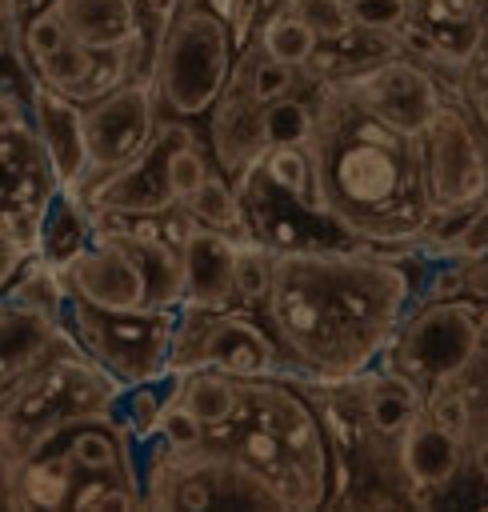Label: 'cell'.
Wrapping results in <instances>:
<instances>
[{"instance_id": "1", "label": "cell", "mask_w": 488, "mask_h": 512, "mask_svg": "<svg viewBox=\"0 0 488 512\" xmlns=\"http://www.w3.org/2000/svg\"><path fill=\"white\" fill-rule=\"evenodd\" d=\"M420 248L316 244L276 248L272 288L260 308L292 376L336 384L368 372L420 300L428 272Z\"/></svg>"}, {"instance_id": "2", "label": "cell", "mask_w": 488, "mask_h": 512, "mask_svg": "<svg viewBox=\"0 0 488 512\" xmlns=\"http://www.w3.org/2000/svg\"><path fill=\"white\" fill-rule=\"evenodd\" d=\"M308 152L324 212L344 240L420 248L428 236L420 136L384 124L328 76L316 80V128Z\"/></svg>"}, {"instance_id": "3", "label": "cell", "mask_w": 488, "mask_h": 512, "mask_svg": "<svg viewBox=\"0 0 488 512\" xmlns=\"http://www.w3.org/2000/svg\"><path fill=\"white\" fill-rule=\"evenodd\" d=\"M264 4L268 0H168L148 64L160 116L192 124L208 116Z\"/></svg>"}, {"instance_id": "4", "label": "cell", "mask_w": 488, "mask_h": 512, "mask_svg": "<svg viewBox=\"0 0 488 512\" xmlns=\"http://www.w3.org/2000/svg\"><path fill=\"white\" fill-rule=\"evenodd\" d=\"M420 168L428 200V236L452 228L488 196V132L460 92H448L440 112L420 132Z\"/></svg>"}, {"instance_id": "5", "label": "cell", "mask_w": 488, "mask_h": 512, "mask_svg": "<svg viewBox=\"0 0 488 512\" xmlns=\"http://www.w3.org/2000/svg\"><path fill=\"white\" fill-rule=\"evenodd\" d=\"M140 496L144 508H180V512H196L208 504L280 508V496L236 456L212 444L168 448L156 436L140 444Z\"/></svg>"}, {"instance_id": "6", "label": "cell", "mask_w": 488, "mask_h": 512, "mask_svg": "<svg viewBox=\"0 0 488 512\" xmlns=\"http://www.w3.org/2000/svg\"><path fill=\"white\" fill-rule=\"evenodd\" d=\"M480 324H484V300L472 296L416 300L376 364L432 392L440 384H452L468 368L480 340Z\"/></svg>"}, {"instance_id": "7", "label": "cell", "mask_w": 488, "mask_h": 512, "mask_svg": "<svg viewBox=\"0 0 488 512\" xmlns=\"http://www.w3.org/2000/svg\"><path fill=\"white\" fill-rule=\"evenodd\" d=\"M180 308H136V312H108L84 300L64 296L60 324L68 336L124 388L168 376V348Z\"/></svg>"}, {"instance_id": "8", "label": "cell", "mask_w": 488, "mask_h": 512, "mask_svg": "<svg viewBox=\"0 0 488 512\" xmlns=\"http://www.w3.org/2000/svg\"><path fill=\"white\" fill-rule=\"evenodd\" d=\"M220 368L228 376L288 372L280 344L256 308H180L168 348V372Z\"/></svg>"}, {"instance_id": "9", "label": "cell", "mask_w": 488, "mask_h": 512, "mask_svg": "<svg viewBox=\"0 0 488 512\" xmlns=\"http://www.w3.org/2000/svg\"><path fill=\"white\" fill-rule=\"evenodd\" d=\"M336 80L348 88V96L356 104H364L372 116H380L384 124H392L408 136H420L452 92L428 64H420L416 56H408L400 48L388 56H376L352 72H340Z\"/></svg>"}, {"instance_id": "10", "label": "cell", "mask_w": 488, "mask_h": 512, "mask_svg": "<svg viewBox=\"0 0 488 512\" xmlns=\"http://www.w3.org/2000/svg\"><path fill=\"white\" fill-rule=\"evenodd\" d=\"M200 140L196 124L192 120H176V116H160L152 140L128 160L120 164L116 172L100 176L96 184H88L80 192V200L92 208V212H112V216H168L176 208L172 192H168V156L180 148V144H192Z\"/></svg>"}, {"instance_id": "11", "label": "cell", "mask_w": 488, "mask_h": 512, "mask_svg": "<svg viewBox=\"0 0 488 512\" xmlns=\"http://www.w3.org/2000/svg\"><path fill=\"white\" fill-rule=\"evenodd\" d=\"M84 108V152H88V168L84 180L76 188V196L96 184L100 176L116 172L120 164H128L156 132L160 124V108H156V92L148 76H132L116 88H108L104 96L80 104Z\"/></svg>"}, {"instance_id": "12", "label": "cell", "mask_w": 488, "mask_h": 512, "mask_svg": "<svg viewBox=\"0 0 488 512\" xmlns=\"http://www.w3.org/2000/svg\"><path fill=\"white\" fill-rule=\"evenodd\" d=\"M52 268H56V276L72 300H84V304L108 308V312L152 308L148 276H144L140 260L100 224L84 248H76L68 260H60Z\"/></svg>"}, {"instance_id": "13", "label": "cell", "mask_w": 488, "mask_h": 512, "mask_svg": "<svg viewBox=\"0 0 488 512\" xmlns=\"http://www.w3.org/2000/svg\"><path fill=\"white\" fill-rule=\"evenodd\" d=\"M396 464L408 504H440L448 492H456L468 480V440L420 416L396 440Z\"/></svg>"}, {"instance_id": "14", "label": "cell", "mask_w": 488, "mask_h": 512, "mask_svg": "<svg viewBox=\"0 0 488 512\" xmlns=\"http://www.w3.org/2000/svg\"><path fill=\"white\" fill-rule=\"evenodd\" d=\"M24 88H28L32 132H36V140L44 148V160H48L56 184L68 188V192H76L80 180H84V168H88V152H84V108L72 96L40 84L32 72H28V84Z\"/></svg>"}, {"instance_id": "15", "label": "cell", "mask_w": 488, "mask_h": 512, "mask_svg": "<svg viewBox=\"0 0 488 512\" xmlns=\"http://www.w3.org/2000/svg\"><path fill=\"white\" fill-rule=\"evenodd\" d=\"M68 344L72 336L56 316L0 296V396Z\"/></svg>"}, {"instance_id": "16", "label": "cell", "mask_w": 488, "mask_h": 512, "mask_svg": "<svg viewBox=\"0 0 488 512\" xmlns=\"http://www.w3.org/2000/svg\"><path fill=\"white\" fill-rule=\"evenodd\" d=\"M240 236L184 220L180 256H184V304L180 308H228L232 304V256Z\"/></svg>"}, {"instance_id": "17", "label": "cell", "mask_w": 488, "mask_h": 512, "mask_svg": "<svg viewBox=\"0 0 488 512\" xmlns=\"http://www.w3.org/2000/svg\"><path fill=\"white\" fill-rule=\"evenodd\" d=\"M64 32L88 52H116L148 40L144 0H48Z\"/></svg>"}, {"instance_id": "18", "label": "cell", "mask_w": 488, "mask_h": 512, "mask_svg": "<svg viewBox=\"0 0 488 512\" xmlns=\"http://www.w3.org/2000/svg\"><path fill=\"white\" fill-rule=\"evenodd\" d=\"M172 396L204 424V428H220L236 416L240 408V376H228L220 368H192V372H172Z\"/></svg>"}, {"instance_id": "19", "label": "cell", "mask_w": 488, "mask_h": 512, "mask_svg": "<svg viewBox=\"0 0 488 512\" xmlns=\"http://www.w3.org/2000/svg\"><path fill=\"white\" fill-rule=\"evenodd\" d=\"M252 44L264 52V56H272V60H280V64H292V68H308L312 64V56L320 52V36L308 28V20H300L284 0L276 4V8H264L260 12V20H256V28H252Z\"/></svg>"}, {"instance_id": "20", "label": "cell", "mask_w": 488, "mask_h": 512, "mask_svg": "<svg viewBox=\"0 0 488 512\" xmlns=\"http://www.w3.org/2000/svg\"><path fill=\"white\" fill-rule=\"evenodd\" d=\"M180 208H184L192 220L208 224V228H220V232L240 236V240H252L244 200H240L236 184H232L220 168H212V172H208V180H204V184H200V188H196Z\"/></svg>"}, {"instance_id": "21", "label": "cell", "mask_w": 488, "mask_h": 512, "mask_svg": "<svg viewBox=\"0 0 488 512\" xmlns=\"http://www.w3.org/2000/svg\"><path fill=\"white\" fill-rule=\"evenodd\" d=\"M316 128V80L292 88L288 96L260 108L264 144H308Z\"/></svg>"}, {"instance_id": "22", "label": "cell", "mask_w": 488, "mask_h": 512, "mask_svg": "<svg viewBox=\"0 0 488 512\" xmlns=\"http://www.w3.org/2000/svg\"><path fill=\"white\" fill-rule=\"evenodd\" d=\"M172 384H176V376L168 372V376H160V380L128 384V388L120 392L116 416L124 420V428L132 432L136 444H148V440L156 436L160 416H164V408H168V400H172Z\"/></svg>"}, {"instance_id": "23", "label": "cell", "mask_w": 488, "mask_h": 512, "mask_svg": "<svg viewBox=\"0 0 488 512\" xmlns=\"http://www.w3.org/2000/svg\"><path fill=\"white\" fill-rule=\"evenodd\" d=\"M240 68H244V88H248V96H252L256 108H264V104H272V100H280V96H288L292 88H300V84L312 80L308 72L264 56L252 40H248L244 52H240Z\"/></svg>"}, {"instance_id": "24", "label": "cell", "mask_w": 488, "mask_h": 512, "mask_svg": "<svg viewBox=\"0 0 488 512\" xmlns=\"http://www.w3.org/2000/svg\"><path fill=\"white\" fill-rule=\"evenodd\" d=\"M272 264H276V248L260 240H240L232 256V304L260 312L272 288Z\"/></svg>"}, {"instance_id": "25", "label": "cell", "mask_w": 488, "mask_h": 512, "mask_svg": "<svg viewBox=\"0 0 488 512\" xmlns=\"http://www.w3.org/2000/svg\"><path fill=\"white\" fill-rule=\"evenodd\" d=\"M420 252L428 260H476V256H484L488 252V196L472 212H464L452 228L428 236L420 244Z\"/></svg>"}, {"instance_id": "26", "label": "cell", "mask_w": 488, "mask_h": 512, "mask_svg": "<svg viewBox=\"0 0 488 512\" xmlns=\"http://www.w3.org/2000/svg\"><path fill=\"white\" fill-rule=\"evenodd\" d=\"M284 4L300 20H308V28L320 36V44H336V40H348L356 32L348 0H284Z\"/></svg>"}, {"instance_id": "27", "label": "cell", "mask_w": 488, "mask_h": 512, "mask_svg": "<svg viewBox=\"0 0 488 512\" xmlns=\"http://www.w3.org/2000/svg\"><path fill=\"white\" fill-rule=\"evenodd\" d=\"M212 168H216V164H212V156H208V148H204L200 140L180 144V148L168 156V192H172V200L184 204V200L208 180Z\"/></svg>"}, {"instance_id": "28", "label": "cell", "mask_w": 488, "mask_h": 512, "mask_svg": "<svg viewBox=\"0 0 488 512\" xmlns=\"http://www.w3.org/2000/svg\"><path fill=\"white\" fill-rule=\"evenodd\" d=\"M204 432H208V428L172 396L168 408H164V416H160L156 440H164L168 448H196V444H204Z\"/></svg>"}, {"instance_id": "29", "label": "cell", "mask_w": 488, "mask_h": 512, "mask_svg": "<svg viewBox=\"0 0 488 512\" xmlns=\"http://www.w3.org/2000/svg\"><path fill=\"white\" fill-rule=\"evenodd\" d=\"M348 8H352L356 28H368V32H392L412 12L408 0H348Z\"/></svg>"}, {"instance_id": "30", "label": "cell", "mask_w": 488, "mask_h": 512, "mask_svg": "<svg viewBox=\"0 0 488 512\" xmlns=\"http://www.w3.org/2000/svg\"><path fill=\"white\" fill-rule=\"evenodd\" d=\"M32 256H36V244L28 236H20V232H4L0 236V296L8 292V284L20 276V268Z\"/></svg>"}, {"instance_id": "31", "label": "cell", "mask_w": 488, "mask_h": 512, "mask_svg": "<svg viewBox=\"0 0 488 512\" xmlns=\"http://www.w3.org/2000/svg\"><path fill=\"white\" fill-rule=\"evenodd\" d=\"M472 88H488V0H484V8H480V48H476V56L464 64V76H460V96L464 92H472Z\"/></svg>"}, {"instance_id": "32", "label": "cell", "mask_w": 488, "mask_h": 512, "mask_svg": "<svg viewBox=\"0 0 488 512\" xmlns=\"http://www.w3.org/2000/svg\"><path fill=\"white\" fill-rule=\"evenodd\" d=\"M28 128H32L28 100H16V92H8L0 84V136H16V132H28Z\"/></svg>"}, {"instance_id": "33", "label": "cell", "mask_w": 488, "mask_h": 512, "mask_svg": "<svg viewBox=\"0 0 488 512\" xmlns=\"http://www.w3.org/2000/svg\"><path fill=\"white\" fill-rule=\"evenodd\" d=\"M16 24H20V0H0V56H16Z\"/></svg>"}, {"instance_id": "34", "label": "cell", "mask_w": 488, "mask_h": 512, "mask_svg": "<svg viewBox=\"0 0 488 512\" xmlns=\"http://www.w3.org/2000/svg\"><path fill=\"white\" fill-rule=\"evenodd\" d=\"M468 476L488 488V436H472L468 440Z\"/></svg>"}, {"instance_id": "35", "label": "cell", "mask_w": 488, "mask_h": 512, "mask_svg": "<svg viewBox=\"0 0 488 512\" xmlns=\"http://www.w3.org/2000/svg\"><path fill=\"white\" fill-rule=\"evenodd\" d=\"M4 232H20V228H16V224H12V220L0 212V236H4ZM20 236H24V232H20Z\"/></svg>"}, {"instance_id": "36", "label": "cell", "mask_w": 488, "mask_h": 512, "mask_svg": "<svg viewBox=\"0 0 488 512\" xmlns=\"http://www.w3.org/2000/svg\"><path fill=\"white\" fill-rule=\"evenodd\" d=\"M408 4H420V0H408Z\"/></svg>"}]
</instances>
